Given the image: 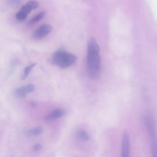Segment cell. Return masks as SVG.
Listing matches in <instances>:
<instances>
[{"label": "cell", "mask_w": 157, "mask_h": 157, "mask_svg": "<svg viewBox=\"0 0 157 157\" xmlns=\"http://www.w3.org/2000/svg\"><path fill=\"white\" fill-rule=\"evenodd\" d=\"M39 6V3L36 1H30L23 5L21 10L16 14V18L18 21H25L31 12L36 10Z\"/></svg>", "instance_id": "cell-4"}, {"label": "cell", "mask_w": 157, "mask_h": 157, "mask_svg": "<svg viewBox=\"0 0 157 157\" xmlns=\"http://www.w3.org/2000/svg\"><path fill=\"white\" fill-rule=\"evenodd\" d=\"M65 114L66 111L64 109L62 108H57L48 114L46 117L45 119L46 121L48 122L55 121L64 116Z\"/></svg>", "instance_id": "cell-8"}, {"label": "cell", "mask_w": 157, "mask_h": 157, "mask_svg": "<svg viewBox=\"0 0 157 157\" xmlns=\"http://www.w3.org/2000/svg\"><path fill=\"white\" fill-rule=\"evenodd\" d=\"M43 128L41 127H36L35 128H32V129H29L27 130L26 132V136L30 137H33L36 136L41 135L43 133Z\"/></svg>", "instance_id": "cell-9"}, {"label": "cell", "mask_w": 157, "mask_h": 157, "mask_svg": "<svg viewBox=\"0 0 157 157\" xmlns=\"http://www.w3.org/2000/svg\"><path fill=\"white\" fill-rule=\"evenodd\" d=\"M45 15L46 13L45 12L43 11L39 13L31 20V21L30 22V24H33L39 21L45 16Z\"/></svg>", "instance_id": "cell-11"}, {"label": "cell", "mask_w": 157, "mask_h": 157, "mask_svg": "<svg viewBox=\"0 0 157 157\" xmlns=\"http://www.w3.org/2000/svg\"><path fill=\"white\" fill-rule=\"evenodd\" d=\"M87 66L90 78H97L101 73V60L99 45L94 38H91L88 44Z\"/></svg>", "instance_id": "cell-1"}, {"label": "cell", "mask_w": 157, "mask_h": 157, "mask_svg": "<svg viewBox=\"0 0 157 157\" xmlns=\"http://www.w3.org/2000/svg\"><path fill=\"white\" fill-rule=\"evenodd\" d=\"M121 146L122 157H129L130 154V141L129 136L127 131H125L123 133Z\"/></svg>", "instance_id": "cell-6"}, {"label": "cell", "mask_w": 157, "mask_h": 157, "mask_svg": "<svg viewBox=\"0 0 157 157\" xmlns=\"http://www.w3.org/2000/svg\"><path fill=\"white\" fill-rule=\"evenodd\" d=\"M31 105L32 107H35L37 105V103L36 101H32L31 103Z\"/></svg>", "instance_id": "cell-15"}, {"label": "cell", "mask_w": 157, "mask_h": 157, "mask_svg": "<svg viewBox=\"0 0 157 157\" xmlns=\"http://www.w3.org/2000/svg\"><path fill=\"white\" fill-rule=\"evenodd\" d=\"M36 63H33L27 67H25V68L24 71V73L22 76V79H25L27 77H28V75L30 74L32 70L33 69V68L35 66Z\"/></svg>", "instance_id": "cell-12"}, {"label": "cell", "mask_w": 157, "mask_h": 157, "mask_svg": "<svg viewBox=\"0 0 157 157\" xmlns=\"http://www.w3.org/2000/svg\"><path fill=\"white\" fill-rule=\"evenodd\" d=\"M52 29L53 27L50 25L48 24L43 25L35 31L33 34V38L35 40L43 39L51 33Z\"/></svg>", "instance_id": "cell-5"}, {"label": "cell", "mask_w": 157, "mask_h": 157, "mask_svg": "<svg viewBox=\"0 0 157 157\" xmlns=\"http://www.w3.org/2000/svg\"><path fill=\"white\" fill-rule=\"evenodd\" d=\"M21 0H9V3L12 6H16L21 2Z\"/></svg>", "instance_id": "cell-14"}, {"label": "cell", "mask_w": 157, "mask_h": 157, "mask_svg": "<svg viewBox=\"0 0 157 157\" xmlns=\"http://www.w3.org/2000/svg\"><path fill=\"white\" fill-rule=\"evenodd\" d=\"M42 146L40 144H36L35 145H34L33 147V150L34 151H39L41 150L42 149Z\"/></svg>", "instance_id": "cell-13"}, {"label": "cell", "mask_w": 157, "mask_h": 157, "mask_svg": "<svg viewBox=\"0 0 157 157\" xmlns=\"http://www.w3.org/2000/svg\"><path fill=\"white\" fill-rule=\"evenodd\" d=\"M35 85L33 84H29L18 88L15 90V94L19 98H25L27 94L34 90Z\"/></svg>", "instance_id": "cell-7"}, {"label": "cell", "mask_w": 157, "mask_h": 157, "mask_svg": "<svg viewBox=\"0 0 157 157\" xmlns=\"http://www.w3.org/2000/svg\"><path fill=\"white\" fill-rule=\"evenodd\" d=\"M77 57L74 54L64 50H58L53 54L52 61L57 67L65 69L72 66L76 62Z\"/></svg>", "instance_id": "cell-2"}, {"label": "cell", "mask_w": 157, "mask_h": 157, "mask_svg": "<svg viewBox=\"0 0 157 157\" xmlns=\"http://www.w3.org/2000/svg\"><path fill=\"white\" fill-rule=\"evenodd\" d=\"M145 124L148 131L149 138L151 142V153L152 156L157 157V140H156V130L153 120L149 117H146L144 119Z\"/></svg>", "instance_id": "cell-3"}, {"label": "cell", "mask_w": 157, "mask_h": 157, "mask_svg": "<svg viewBox=\"0 0 157 157\" xmlns=\"http://www.w3.org/2000/svg\"><path fill=\"white\" fill-rule=\"evenodd\" d=\"M77 138L82 141H87L90 139L89 134L83 130H79L76 134Z\"/></svg>", "instance_id": "cell-10"}]
</instances>
